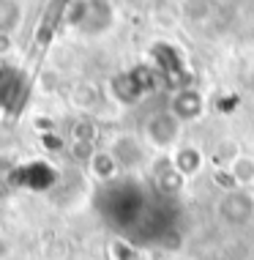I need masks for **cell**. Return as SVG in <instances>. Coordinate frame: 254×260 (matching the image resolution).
<instances>
[{
	"label": "cell",
	"instance_id": "2",
	"mask_svg": "<svg viewBox=\"0 0 254 260\" xmlns=\"http://www.w3.org/2000/svg\"><path fill=\"white\" fill-rule=\"evenodd\" d=\"M180 137V121L172 112H156L145 126V140L153 148H169Z\"/></svg>",
	"mask_w": 254,
	"mask_h": 260
},
{
	"label": "cell",
	"instance_id": "16",
	"mask_svg": "<svg viewBox=\"0 0 254 260\" xmlns=\"http://www.w3.org/2000/svg\"><path fill=\"white\" fill-rule=\"evenodd\" d=\"M134 6H139V9H151L153 6V0H131Z\"/></svg>",
	"mask_w": 254,
	"mask_h": 260
},
{
	"label": "cell",
	"instance_id": "1",
	"mask_svg": "<svg viewBox=\"0 0 254 260\" xmlns=\"http://www.w3.org/2000/svg\"><path fill=\"white\" fill-rule=\"evenodd\" d=\"M219 219L230 228H243L254 219V194L249 189H230L219 198Z\"/></svg>",
	"mask_w": 254,
	"mask_h": 260
},
{
	"label": "cell",
	"instance_id": "17",
	"mask_svg": "<svg viewBox=\"0 0 254 260\" xmlns=\"http://www.w3.org/2000/svg\"><path fill=\"white\" fill-rule=\"evenodd\" d=\"M213 260H224V257H213Z\"/></svg>",
	"mask_w": 254,
	"mask_h": 260
},
{
	"label": "cell",
	"instance_id": "18",
	"mask_svg": "<svg viewBox=\"0 0 254 260\" xmlns=\"http://www.w3.org/2000/svg\"><path fill=\"white\" fill-rule=\"evenodd\" d=\"M0 252H3V244H0Z\"/></svg>",
	"mask_w": 254,
	"mask_h": 260
},
{
	"label": "cell",
	"instance_id": "10",
	"mask_svg": "<svg viewBox=\"0 0 254 260\" xmlns=\"http://www.w3.org/2000/svg\"><path fill=\"white\" fill-rule=\"evenodd\" d=\"M74 102L77 107L82 110H93L98 102H101V90H98L96 82H80V85L74 88Z\"/></svg>",
	"mask_w": 254,
	"mask_h": 260
},
{
	"label": "cell",
	"instance_id": "15",
	"mask_svg": "<svg viewBox=\"0 0 254 260\" xmlns=\"http://www.w3.org/2000/svg\"><path fill=\"white\" fill-rule=\"evenodd\" d=\"M11 47H14V36H11V33H0V58L9 55Z\"/></svg>",
	"mask_w": 254,
	"mask_h": 260
},
{
	"label": "cell",
	"instance_id": "7",
	"mask_svg": "<svg viewBox=\"0 0 254 260\" xmlns=\"http://www.w3.org/2000/svg\"><path fill=\"white\" fill-rule=\"evenodd\" d=\"M202 165H205V156H202L200 148H194V145H189V148H178L172 156V167L178 170L183 178H192L202 170Z\"/></svg>",
	"mask_w": 254,
	"mask_h": 260
},
{
	"label": "cell",
	"instance_id": "11",
	"mask_svg": "<svg viewBox=\"0 0 254 260\" xmlns=\"http://www.w3.org/2000/svg\"><path fill=\"white\" fill-rule=\"evenodd\" d=\"M183 175L172 167V161L167 165V170H159V175H156V184H159V189L161 192H167V194H175V192H180L183 189Z\"/></svg>",
	"mask_w": 254,
	"mask_h": 260
},
{
	"label": "cell",
	"instance_id": "9",
	"mask_svg": "<svg viewBox=\"0 0 254 260\" xmlns=\"http://www.w3.org/2000/svg\"><path fill=\"white\" fill-rule=\"evenodd\" d=\"M22 22L19 0H0V33H14Z\"/></svg>",
	"mask_w": 254,
	"mask_h": 260
},
{
	"label": "cell",
	"instance_id": "3",
	"mask_svg": "<svg viewBox=\"0 0 254 260\" xmlns=\"http://www.w3.org/2000/svg\"><path fill=\"white\" fill-rule=\"evenodd\" d=\"M169 112H172V115L178 118L180 123L197 121V118L205 112V99H202L197 90L183 88V90H178V93L172 96V107H169Z\"/></svg>",
	"mask_w": 254,
	"mask_h": 260
},
{
	"label": "cell",
	"instance_id": "12",
	"mask_svg": "<svg viewBox=\"0 0 254 260\" xmlns=\"http://www.w3.org/2000/svg\"><path fill=\"white\" fill-rule=\"evenodd\" d=\"M88 9H90V0H71V3H68V9L63 11V17H66L68 25L82 27L85 17H88Z\"/></svg>",
	"mask_w": 254,
	"mask_h": 260
},
{
	"label": "cell",
	"instance_id": "4",
	"mask_svg": "<svg viewBox=\"0 0 254 260\" xmlns=\"http://www.w3.org/2000/svg\"><path fill=\"white\" fill-rule=\"evenodd\" d=\"M112 17H115V11H112L110 0H90L88 17H85V22H82L80 30L88 33V36H96V33L107 30V27L112 25Z\"/></svg>",
	"mask_w": 254,
	"mask_h": 260
},
{
	"label": "cell",
	"instance_id": "13",
	"mask_svg": "<svg viewBox=\"0 0 254 260\" xmlns=\"http://www.w3.org/2000/svg\"><path fill=\"white\" fill-rule=\"evenodd\" d=\"M112 257L115 260H139V252L134 249L129 241L118 238V241H112Z\"/></svg>",
	"mask_w": 254,
	"mask_h": 260
},
{
	"label": "cell",
	"instance_id": "14",
	"mask_svg": "<svg viewBox=\"0 0 254 260\" xmlns=\"http://www.w3.org/2000/svg\"><path fill=\"white\" fill-rule=\"evenodd\" d=\"M96 137V129L90 123H77L74 126V143L80 145H90V140Z\"/></svg>",
	"mask_w": 254,
	"mask_h": 260
},
{
	"label": "cell",
	"instance_id": "8",
	"mask_svg": "<svg viewBox=\"0 0 254 260\" xmlns=\"http://www.w3.org/2000/svg\"><path fill=\"white\" fill-rule=\"evenodd\" d=\"M227 170L232 173V181H235L238 189H249V186L254 184V156L238 153V156L230 161Z\"/></svg>",
	"mask_w": 254,
	"mask_h": 260
},
{
	"label": "cell",
	"instance_id": "5",
	"mask_svg": "<svg viewBox=\"0 0 254 260\" xmlns=\"http://www.w3.org/2000/svg\"><path fill=\"white\" fill-rule=\"evenodd\" d=\"M88 170H90V175H93L96 181L110 184V181L118 178L121 165H118V159L112 156V151H93L90 159H88Z\"/></svg>",
	"mask_w": 254,
	"mask_h": 260
},
{
	"label": "cell",
	"instance_id": "6",
	"mask_svg": "<svg viewBox=\"0 0 254 260\" xmlns=\"http://www.w3.org/2000/svg\"><path fill=\"white\" fill-rule=\"evenodd\" d=\"M112 156L118 159V165H121L123 170H129V167H137L139 161L145 159V148L134 137H121V140H115Z\"/></svg>",
	"mask_w": 254,
	"mask_h": 260
}]
</instances>
